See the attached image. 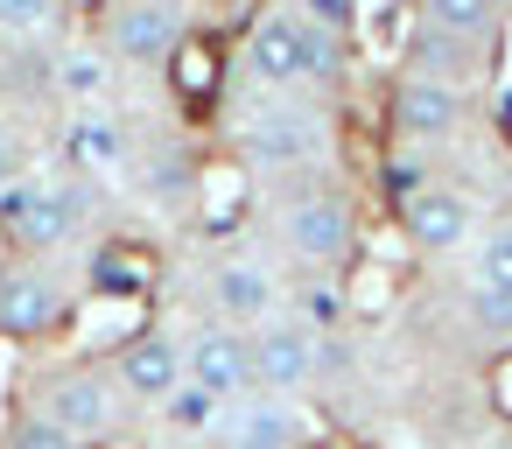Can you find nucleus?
<instances>
[{"instance_id":"1","label":"nucleus","mask_w":512,"mask_h":449,"mask_svg":"<svg viewBox=\"0 0 512 449\" xmlns=\"http://www.w3.org/2000/svg\"><path fill=\"white\" fill-rule=\"evenodd\" d=\"M232 155H239L253 176H274V183H281V176L323 169V162L337 155V134L323 127L316 106H281V99H267V106H253V113L239 120Z\"/></svg>"},{"instance_id":"2","label":"nucleus","mask_w":512,"mask_h":449,"mask_svg":"<svg viewBox=\"0 0 512 449\" xmlns=\"http://www.w3.org/2000/svg\"><path fill=\"white\" fill-rule=\"evenodd\" d=\"M0 225H8L22 260H50L85 232V190L64 183V176H22L0 197Z\"/></svg>"},{"instance_id":"3","label":"nucleus","mask_w":512,"mask_h":449,"mask_svg":"<svg viewBox=\"0 0 512 449\" xmlns=\"http://www.w3.org/2000/svg\"><path fill=\"white\" fill-rule=\"evenodd\" d=\"M29 407H36V414H50L64 435L92 442V435H106V428L120 421V386H113V372H106V365L71 358V365H50V372L29 386Z\"/></svg>"},{"instance_id":"4","label":"nucleus","mask_w":512,"mask_h":449,"mask_svg":"<svg viewBox=\"0 0 512 449\" xmlns=\"http://www.w3.org/2000/svg\"><path fill=\"white\" fill-rule=\"evenodd\" d=\"M281 246H288L302 267H344V260L358 253V211H351V197L330 190V183L288 197V204H281Z\"/></svg>"},{"instance_id":"5","label":"nucleus","mask_w":512,"mask_h":449,"mask_svg":"<svg viewBox=\"0 0 512 449\" xmlns=\"http://www.w3.org/2000/svg\"><path fill=\"white\" fill-rule=\"evenodd\" d=\"M99 43H106L113 64L162 71V64H176V50L190 43V8H169V0H127V8H106Z\"/></svg>"},{"instance_id":"6","label":"nucleus","mask_w":512,"mask_h":449,"mask_svg":"<svg viewBox=\"0 0 512 449\" xmlns=\"http://www.w3.org/2000/svg\"><path fill=\"white\" fill-rule=\"evenodd\" d=\"M71 309V281L50 260H0V337H50Z\"/></svg>"},{"instance_id":"7","label":"nucleus","mask_w":512,"mask_h":449,"mask_svg":"<svg viewBox=\"0 0 512 449\" xmlns=\"http://www.w3.org/2000/svg\"><path fill=\"white\" fill-rule=\"evenodd\" d=\"M183 379L211 400V407H239L253 393V337L246 330H225V323H204L183 337Z\"/></svg>"},{"instance_id":"8","label":"nucleus","mask_w":512,"mask_h":449,"mask_svg":"<svg viewBox=\"0 0 512 449\" xmlns=\"http://www.w3.org/2000/svg\"><path fill=\"white\" fill-rule=\"evenodd\" d=\"M204 302H211V323L225 330H267L281 316V274L267 260H211L204 274Z\"/></svg>"},{"instance_id":"9","label":"nucleus","mask_w":512,"mask_h":449,"mask_svg":"<svg viewBox=\"0 0 512 449\" xmlns=\"http://www.w3.org/2000/svg\"><path fill=\"white\" fill-rule=\"evenodd\" d=\"M316 372H323V337H316V323L274 316L267 330H253V393L288 400V393H302Z\"/></svg>"},{"instance_id":"10","label":"nucleus","mask_w":512,"mask_h":449,"mask_svg":"<svg viewBox=\"0 0 512 449\" xmlns=\"http://www.w3.org/2000/svg\"><path fill=\"white\" fill-rule=\"evenodd\" d=\"M113 386L120 393H134L141 407H169L190 379H183V337H169V330H134V337H120V351H113Z\"/></svg>"},{"instance_id":"11","label":"nucleus","mask_w":512,"mask_h":449,"mask_svg":"<svg viewBox=\"0 0 512 449\" xmlns=\"http://www.w3.org/2000/svg\"><path fill=\"white\" fill-rule=\"evenodd\" d=\"M246 78L281 99V92H302V8H267L253 15L246 29Z\"/></svg>"},{"instance_id":"12","label":"nucleus","mask_w":512,"mask_h":449,"mask_svg":"<svg viewBox=\"0 0 512 449\" xmlns=\"http://www.w3.org/2000/svg\"><path fill=\"white\" fill-rule=\"evenodd\" d=\"M400 232L421 246V253H463V246H477V204L456 190V183H428V190H414L407 204H400Z\"/></svg>"},{"instance_id":"13","label":"nucleus","mask_w":512,"mask_h":449,"mask_svg":"<svg viewBox=\"0 0 512 449\" xmlns=\"http://www.w3.org/2000/svg\"><path fill=\"white\" fill-rule=\"evenodd\" d=\"M463 120H470V99H463V85H442V78H400V92H393V134L400 141H414V148H435V141H449V134H463Z\"/></svg>"},{"instance_id":"14","label":"nucleus","mask_w":512,"mask_h":449,"mask_svg":"<svg viewBox=\"0 0 512 449\" xmlns=\"http://www.w3.org/2000/svg\"><path fill=\"white\" fill-rule=\"evenodd\" d=\"M218 435H225V442L302 449V414H295V400H274V393H246L239 407H225V414H218Z\"/></svg>"},{"instance_id":"15","label":"nucleus","mask_w":512,"mask_h":449,"mask_svg":"<svg viewBox=\"0 0 512 449\" xmlns=\"http://www.w3.org/2000/svg\"><path fill=\"white\" fill-rule=\"evenodd\" d=\"M64 148H71V162L85 169V176H120L127 162H134V141H127V120H113V113H78L71 120V134H64Z\"/></svg>"},{"instance_id":"16","label":"nucleus","mask_w":512,"mask_h":449,"mask_svg":"<svg viewBox=\"0 0 512 449\" xmlns=\"http://www.w3.org/2000/svg\"><path fill=\"white\" fill-rule=\"evenodd\" d=\"M113 71H120V64L106 57V43H78V50H64V57L50 64V85H57L71 106H85V113H92V106L113 92Z\"/></svg>"},{"instance_id":"17","label":"nucleus","mask_w":512,"mask_h":449,"mask_svg":"<svg viewBox=\"0 0 512 449\" xmlns=\"http://www.w3.org/2000/svg\"><path fill=\"white\" fill-rule=\"evenodd\" d=\"M421 29H428V36H449V43H463V50H477V43H491V36L505 29V15L491 8V0H435V8H421Z\"/></svg>"},{"instance_id":"18","label":"nucleus","mask_w":512,"mask_h":449,"mask_svg":"<svg viewBox=\"0 0 512 449\" xmlns=\"http://www.w3.org/2000/svg\"><path fill=\"white\" fill-rule=\"evenodd\" d=\"M344 71H351L344 36L302 15V92H337V85H344Z\"/></svg>"},{"instance_id":"19","label":"nucleus","mask_w":512,"mask_h":449,"mask_svg":"<svg viewBox=\"0 0 512 449\" xmlns=\"http://www.w3.org/2000/svg\"><path fill=\"white\" fill-rule=\"evenodd\" d=\"M470 274H477V295L512 302V218H498V225L477 232V246H470Z\"/></svg>"},{"instance_id":"20","label":"nucleus","mask_w":512,"mask_h":449,"mask_svg":"<svg viewBox=\"0 0 512 449\" xmlns=\"http://www.w3.org/2000/svg\"><path fill=\"white\" fill-rule=\"evenodd\" d=\"M0 449H85V442H78V435H64L50 414L15 407V421H8V435H0Z\"/></svg>"},{"instance_id":"21","label":"nucleus","mask_w":512,"mask_h":449,"mask_svg":"<svg viewBox=\"0 0 512 449\" xmlns=\"http://www.w3.org/2000/svg\"><path fill=\"white\" fill-rule=\"evenodd\" d=\"M64 15L50 8V0H0V36L8 43H29V36H50Z\"/></svg>"},{"instance_id":"22","label":"nucleus","mask_w":512,"mask_h":449,"mask_svg":"<svg viewBox=\"0 0 512 449\" xmlns=\"http://www.w3.org/2000/svg\"><path fill=\"white\" fill-rule=\"evenodd\" d=\"M190 190H197L190 155H155V162H148V197H155V204H183Z\"/></svg>"},{"instance_id":"23","label":"nucleus","mask_w":512,"mask_h":449,"mask_svg":"<svg viewBox=\"0 0 512 449\" xmlns=\"http://www.w3.org/2000/svg\"><path fill=\"white\" fill-rule=\"evenodd\" d=\"M162 414H169V421H176V428H204V421H218V414H225V407H211V400H204V393H197V386H183V393H176V400H169V407H162Z\"/></svg>"},{"instance_id":"24","label":"nucleus","mask_w":512,"mask_h":449,"mask_svg":"<svg viewBox=\"0 0 512 449\" xmlns=\"http://www.w3.org/2000/svg\"><path fill=\"white\" fill-rule=\"evenodd\" d=\"M379 176H386V190H393V197H400V204H407V197H414V190H428V169H421V162H414V155H393V162H386V169H379Z\"/></svg>"},{"instance_id":"25","label":"nucleus","mask_w":512,"mask_h":449,"mask_svg":"<svg viewBox=\"0 0 512 449\" xmlns=\"http://www.w3.org/2000/svg\"><path fill=\"white\" fill-rule=\"evenodd\" d=\"M15 183H22V141H15L8 127H0V197H8Z\"/></svg>"},{"instance_id":"26","label":"nucleus","mask_w":512,"mask_h":449,"mask_svg":"<svg viewBox=\"0 0 512 449\" xmlns=\"http://www.w3.org/2000/svg\"><path fill=\"white\" fill-rule=\"evenodd\" d=\"M470 309H477V323H484V330H512V302H498V295H477V288H470Z\"/></svg>"},{"instance_id":"27","label":"nucleus","mask_w":512,"mask_h":449,"mask_svg":"<svg viewBox=\"0 0 512 449\" xmlns=\"http://www.w3.org/2000/svg\"><path fill=\"white\" fill-rule=\"evenodd\" d=\"M92 274H99V281H120V295L134 288V267H127V253H99V260H92Z\"/></svg>"},{"instance_id":"28","label":"nucleus","mask_w":512,"mask_h":449,"mask_svg":"<svg viewBox=\"0 0 512 449\" xmlns=\"http://www.w3.org/2000/svg\"><path fill=\"white\" fill-rule=\"evenodd\" d=\"M225 449H267V442H225Z\"/></svg>"}]
</instances>
